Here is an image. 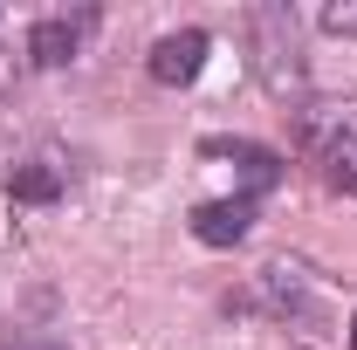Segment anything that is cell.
I'll use <instances>...</instances> for the list:
<instances>
[{
	"instance_id": "obj_1",
	"label": "cell",
	"mask_w": 357,
	"mask_h": 350,
	"mask_svg": "<svg viewBox=\"0 0 357 350\" xmlns=\"http://www.w3.org/2000/svg\"><path fill=\"white\" fill-rule=\"evenodd\" d=\"M255 55H261V83L275 96L303 89V28L289 7H255Z\"/></svg>"
},
{
	"instance_id": "obj_2",
	"label": "cell",
	"mask_w": 357,
	"mask_h": 350,
	"mask_svg": "<svg viewBox=\"0 0 357 350\" xmlns=\"http://www.w3.org/2000/svg\"><path fill=\"white\" fill-rule=\"evenodd\" d=\"M206 48H213L206 28H178V35H165V42L151 48V83H165V89L192 83V76L206 69Z\"/></svg>"
},
{
	"instance_id": "obj_3",
	"label": "cell",
	"mask_w": 357,
	"mask_h": 350,
	"mask_svg": "<svg viewBox=\"0 0 357 350\" xmlns=\"http://www.w3.org/2000/svg\"><path fill=\"white\" fill-rule=\"evenodd\" d=\"M89 35V14H48L28 28V55H35V69H62V62H76V48Z\"/></svg>"
},
{
	"instance_id": "obj_4",
	"label": "cell",
	"mask_w": 357,
	"mask_h": 350,
	"mask_svg": "<svg viewBox=\"0 0 357 350\" xmlns=\"http://www.w3.org/2000/svg\"><path fill=\"white\" fill-rule=\"evenodd\" d=\"M248 227H255V199H248V192H241V199H206V206H192V234H199L206 248L248 241Z\"/></svg>"
},
{
	"instance_id": "obj_5",
	"label": "cell",
	"mask_w": 357,
	"mask_h": 350,
	"mask_svg": "<svg viewBox=\"0 0 357 350\" xmlns=\"http://www.w3.org/2000/svg\"><path fill=\"white\" fill-rule=\"evenodd\" d=\"M206 151L241 165V178H248V199H261L268 185H282V158H275L268 144H248V137H206Z\"/></svg>"
},
{
	"instance_id": "obj_6",
	"label": "cell",
	"mask_w": 357,
	"mask_h": 350,
	"mask_svg": "<svg viewBox=\"0 0 357 350\" xmlns=\"http://www.w3.org/2000/svg\"><path fill=\"white\" fill-rule=\"evenodd\" d=\"M7 192H14L21 206H55V199H62V165H48V158H28V165H14Z\"/></svg>"
},
{
	"instance_id": "obj_7",
	"label": "cell",
	"mask_w": 357,
	"mask_h": 350,
	"mask_svg": "<svg viewBox=\"0 0 357 350\" xmlns=\"http://www.w3.org/2000/svg\"><path fill=\"white\" fill-rule=\"evenodd\" d=\"M7 350H69V344H62L55 330H14V337H7Z\"/></svg>"
},
{
	"instance_id": "obj_8",
	"label": "cell",
	"mask_w": 357,
	"mask_h": 350,
	"mask_svg": "<svg viewBox=\"0 0 357 350\" xmlns=\"http://www.w3.org/2000/svg\"><path fill=\"white\" fill-rule=\"evenodd\" d=\"M323 28H330V35H357V0H337V7H323Z\"/></svg>"
},
{
	"instance_id": "obj_9",
	"label": "cell",
	"mask_w": 357,
	"mask_h": 350,
	"mask_svg": "<svg viewBox=\"0 0 357 350\" xmlns=\"http://www.w3.org/2000/svg\"><path fill=\"white\" fill-rule=\"evenodd\" d=\"M351 344H357V330H351Z\"/></svg>"
}]
</instances>
